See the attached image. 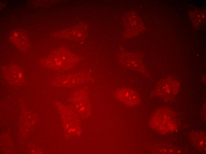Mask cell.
<instances>
[{
  "label": "cell",
  "mask_w": 206,
  "mask_h": 154,
  "mask_svg": "<svg viewBox=\"0 0 206 154\" xmlns=\"http://www.w3.org/2000/svg\"><path fill=\"white\" fill-rule=\"evenodd\" d=\"M116 96L120 101L128 106H134L139 103V99L138 94L135 91L130 89H119L116 92Z\"/></svg>",
  "instance_id": "cell-1"
}]
</instances>
